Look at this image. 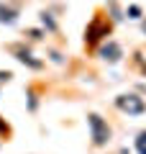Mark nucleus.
Returning <instances> with one entry per match:
<instances>
[{
    "mask_svg": "<svg viewBox=\"0 0 146 154\" xmlns=\"http://www.w3.org/2000/svg\"><path fill=\"white\" fill-rule=\"evenodd\" d=\"M110 33H113V21L103 13H95L85 26V49H97Z\"/></svg>",
    "mask_w": 146,
    "mask_h": 154,
    "instance_id": "obj_1",
    "label": "nucleus"
},
{
    "mask_svg": "<svg viewBox=\"0 0 146 154\" xmlns=\"http://www.w3.org/2000/svg\"><path fill=\"white\" fill-rule=\"evenodd\" d=\"M87 126H90V139H92V146L95 149H103L110 144L113 128L108 126V121L100 113H87Z\"/></svg>",
    "mask_w": 146,
    "mask_h": 154,
    "instance_id": "obj_2",
    "label": "nucleus"
},
{
    "mask_svg": "<svg viewBox=\"0 0 146 154\" xmlns=\"http://www.w3.org/2000/svg\"><path fill=\"white\" fill-rule=\"evenodd\" d=\"M8 51H11V54L16 57V59L21 62L23 67H28V69H33V72L44 69V59H38V57L33 54L31 46H28L26 41H16V44H8Z\"/></svg>",
    "mask_w": 146,
    "mask_h": 154,
    "instance_id": "obj_3",
    "label": "nucleus"
},
{
    "mask_svg": "<svg viewBox=\"0 0 146 154\" xmlns=\"http://www.w3.org/2000/svg\"><path fill=\"white\" fill-rule=\"evenodd\" d=\"M113 103L126 116H144L146 113V100L141 95H136V93H120V95H115Z\"/></svg>",
    "mask_w": 146,
    "mask_h": 154,
    "instance_id": "obj_4",
    "label": "nucleus"
},
{
    "mask_svg": "<svg viewBox=\"0 0 146 154\" xmlns=\"http://www.w3.org/2000/svg\"><path fill=\"white\" fill-rule=\"evenodd\" d=\"M95 51H97V57L103 62H108V64H118V62L123 59V46H120L118 41H113V38H105Z\"/></svg>",
    "mask_w": 146,
    "mask_h": 154,
    "instance_id": "obj_5",
    "label": "nucleus"
},
{
    "mask_svg": "<svg viewBox=\"0 0 146 154\" xmlns=\"http://www.w3.org/2000/svg\"><path fill=\"white\" fill-rule=\"evenodd\" d=\"M18 18H21V11L13 5H8V3H0V23L3 26H16Z\"/></svg>",
    "mask_w": 146,
    "mask_h": 154,
    "instance_id": "obj_6",
    "label": "nucleus"
},
{
    "mask_svg": "<svg viewBox=\"0 0 146 154\" xmlns=\"http://www.w3.org/2000/svg\"><path fill=\"white\" fill-rule=\"evenodd\" d=\"M133 146H136V152H138V154H146V128H141V131L136 134Z\"/></svg>",
    "mask_w": 146,
    "mask_h": 154,
    "instance_id": "obj_7",
    "label": "nucleus"
},
{
    "mask_svg": "<svg viewBox=\"0 0 146 154\" xmlns=\"http://www.w3.org/2000/svg\"><path fill=\"white\" fill-rule=\"evenodd\" d=\"M108 11H110V16H113V18H110V21H123V11H120V5H118V3H115V0H108Z\"/></svg>",
    "mask_w": 146,
    "mask_h": 154,
    "instance_id": "obj_8",
    "label": "nucleus"
},
{
    "mask_svg": "<svg viewBox=\"0 0 146 154\" xmlns=\"http://www.w3.org/2000/svg\"><path fill=\"white\" fill-rule=\"evenodd\" d=\"M41 23L46 26V31H56V21H54V16H51V13L44 11V13H41Z\"/></svg>",
    "mask_w": 146,
    "mask_h": 154,
    "instance_id": "obj_9",
    "label": "nucleus"
},
{
    "mask_svg": "<svg viewBox=\"0 0 146 154\" xmlns=\"http://www.w3.org/2000/svg\"><path fill=\"white\" fill-rule=\"evenodd\" d=\"M123 16H128L131 21H138V18H144V16H141V5H128Z\"/></svg>",
    "mask_w": 146,
    "mask_h": 154,
    "instance_id": "obj_10",
    "label": "nucleus"
},
{
    "mask_svg": "<svg viewBox=\"0 0 146 154\" xmlns=\"http://www.w3.org/2000/svg\"><path fill=\"white\" fill-rule=\"evenodd\" d=\"M36 108H38V95H36V90H33V88H28V110L33 113Z\"/></svg>",
    "mask_w": 146,
    "mask_h": 154,
    "instance_id": "obj_11",
    "label": "nucleus"
},
{
    "mask_svg": "<svg viewBox=\"0 0 146 154\" xmlns=\"http://www.w3.org/2000/svg\"><path fill=\"white\" fill-rule=\"evenodd\" d=\"M26 36L31 38V41H41V38L46 36V31H38V28H28V31H26Z\"/></svg>",
    "mask_w": 146,
    "mask_h": 154,
    "instance_id": "obj_12",
    "label": "nucleus"
},
{
    "mask_svg": "<svg viewBox=\"0 0 146 154\" xmlns=\"http://www.w3.org/2000/svg\"><path fill=\"white\" fill-rule=\"evenodd\" d=\"M133 62H136V64H138V69H141V72H144V75H146V59H144V54H141V51H136Z\"/></svg>",
    "mask_w": 146,
    "mask_h": 154,
    "instance_id": "obj_13",
    "label": "nucleus"
},
{
    "mask_svg": "<svg viewBox=\"0 0 146 154\" xmlns=\"http://www.w3.org/2000/svg\"><path fill=\"white\" fill-rule=\"evenodd\" d=\"M8 134H11V126H8L5 118H0V136H8Z\"/></svg>",
    "mask_w": 146,
    "mask_h": 154,
    "instance_id": "obj_14",
    "label": "nucleus"
},
{
    "mask_svg": "<svg viewBox=\"0 0 146 154\" xmlns=\"http://www.w3.org/2000/svg\"><path fill=\"white\" fill-rule=\"evenodd\" d=\"M49 57H51V62H56V64H62V62H64V59H62V54H59L56 49H49Z\"/></svg>",
    "mask_w": 146,
    "mask_h": 154,
    "instance_id": "obj_15",
    "label": "nucleus"
},
{
    "mask_svg": "<svg viewBox=\"0 0 146 154\" xmlns=\"http://www.w3.org/2000/svg\"><path fill=\"white\" fill-rule=\"evenodd\" d=\"M141 31H144V33H146V16H144V18H141Z\"/></svg>",
    "mask_w": 146,
    "mask_h": 154,
    "instance_id": "obj_16",
    "label": "nucleus"
}]
</instances>
